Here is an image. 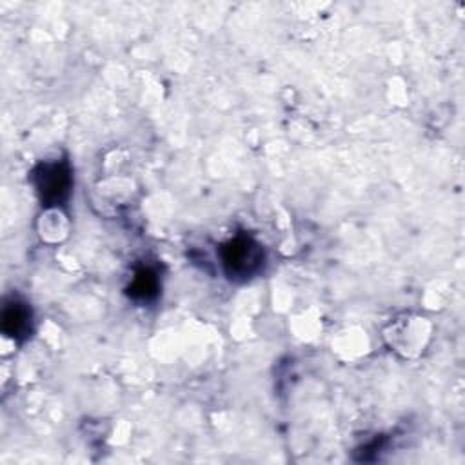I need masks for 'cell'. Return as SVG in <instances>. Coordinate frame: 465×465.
Masks as SVG:
<instances>
[{"label": "cell", "instance_id": "cell-3", "mask_svg": "<svg viewBox=\"0 0 465 465\" xmlns=\"http://www.w3.org/2000/svg\"><path fill=\"white\" fill-rule=\"evenodd\" d=\"M31 309L20 300H11L2 311V332L16 341L25 340L31 332Z\"/></svg>", "mask_w": 465, "mask_h": 465}, {"label": "cell", "instance_id": "cell-2", "mask_svg": "<svg viewBox=\"0 0 465 465\" xmlns=\"http://www.w3.org/2000/svg\"><path fill=\"white\" fill-rule=\"evenodd\" d=\"M31 178L35 191L45 209H58L67 202L73 189V171L67 160L38 163Z\"/></svg>", "mask_w": 465, "mask_h": 465}, {"label": "cell", "instance_id": "cell-4", "mask_svg": "<svg viewBox=\"0 0 465 465\" xmlns=\"http://www.w3.org/2000/svg\"><path fill=\"white\" fill-rule=\"evenodd\" d=\"M160 274L154 267L151 265H142L134 271L125 292L131 300L140 302V303H147L153 302L158 292H160Z\"/></svg>", "mask_w": 465, "mask_h": 465}, {"label": "cell", "instance_id": "cell-1", "mask_svg": "<svg viewBox=\"0 0 465 465\" xmlns=\"http://www.w3.org/2000/svg\"><path fill=\"white\" fill-rule=\"evenodd\" d=\"M220 263L227 278L247 282L256 276L265 262L263 247L251 234H236L220 245Z\"/></svg>", "mask_w": 465, "mask_h": 465}]
</instances>
